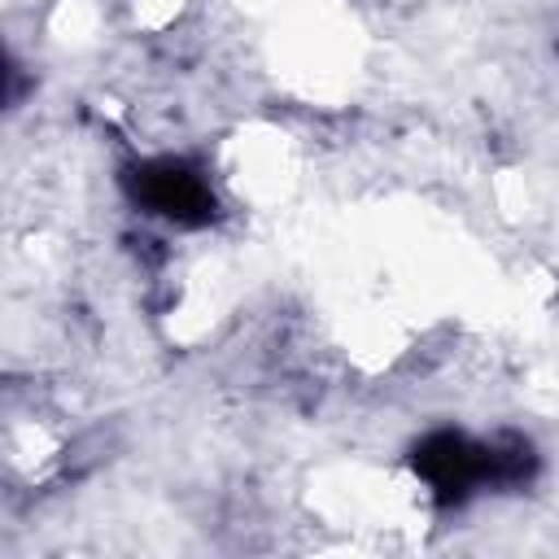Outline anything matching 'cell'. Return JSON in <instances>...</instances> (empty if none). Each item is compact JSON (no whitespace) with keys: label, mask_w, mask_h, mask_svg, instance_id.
I'll list each match as a JSON object with an SVG mask.
<instances>
[{"label":"cell","mask_w":559,"mask_h":559,"mask_svg":"<svg viewBox=\"0 0 559 559\" xmlns=\"http://www.w3.org/2000/svg\"><path fill=\"white\" fill-rule=\"evenodd\" d=\"M131 192H135V201L148 214H157V218H166L175 227H201V223L214 218V192H210V183L192 166L170 162V157L166 162H144L131 175Z\"/></svg>","instance_id":"1"}]
</instances>
